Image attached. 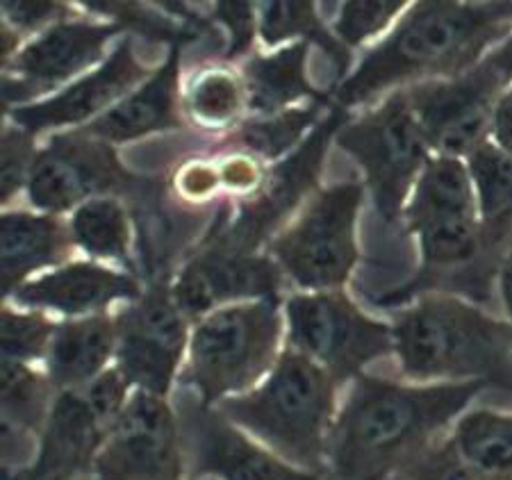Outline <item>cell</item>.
<instances>
[{
  "instance_id": "cell-26",
  "label": "cell",
  "mask_w": 512,
  "mask_h": 480,
  "mask_svg": "<svg viewBox=\"0 0 512 480\" xmlns=\"http://www.w3.org/2000/svg\"><path fill=\"white\" fill-rule=\"evenodd\" d=\"M462 465L487 480H512V415L494 410H469L449 437Z\"/></svg>"
},
{
  "instance_id": "cell-6",
  "label": "cell",
  "mask_w": 512,
  "mask_h": 480,
  "mask_svg": "<svg viewBox=\"0 0 512 480\" xmlns=\"http://www.w3.org/2000/svg\"><path fill=\"white\" fill-rule=\"evenodd\" d=\"M280 299L235 303L196 321L180 390L217 408L221 401L258 387L280 358Z\"/></svg>"
},
{
  "instance_id": "cell-29",
  "label": "cell",
  "mask_w": 512,
  "mask_h": 480,
  "mask_svg": "<svg viewBox=\"0 0 512 480\" xmlns=\"http://www.w3.org/2000/svg\"><path fill=\"white\" fill-rule=\"evenodd\" d=\"M71 237L82 251L96 258L121 260L135 269L130 260L132 228L126 210L112 198H94L80 205L71 219Z\"/></svg>"
},
{
  "instance_id": "cell-18",
  "label": "cell",
  "mask_w": 512,
  "mask_h": 480,
  "mask_svg": "<svg viewBox=\"0 0 512 480\" xmlns=\"http://www.w3.org/2000/svg\"><path fill=\"white\" fill-rule=\"evenodd\" d=\"M146 66L132 53V41L123 39L101 69L92 76L78 80L76 85L64 89L60 96L44 103H26L12 107L10 117L21 130L37 135L69 123H82L96 117L98 112L117 101L130 87L146 78Z\"/></svg>"
},
{
  "instance_id": "cell-32",
  "label": "cell",
  "mask_w": 512,
  "mask_h": 480,
  "mask_svg": "<svg viewBox=\"0 0 512 480\" xmlns=\"http://www.w3.org/2000/svg\"><path fill=\"white\" fill-rule=\"evenodd\" d=\"M57 324L39 312H16L3 308L0 312V351L3 360L30 364L46 360Z\"/></svg>"
},
{
  "instance_id": "cell-30",
  "label": "cell",
  "mask_w": 512,
  "mask_h": 480,
  "mask_svg": "<svg viewBox=\"0 0 512 480\" xmlns=\"http://www.w3.org/2000/svg\"><path fill=\"white\" fill-rule=\"evenodd\" d=\"M472 173L481 219L487 226L512 230V155L487 139L465 157Z\"/></svg>"
},
{
  "instance_id": "cell-9",
  "label": "cell",
  "mask_w": 512,
  "mask_h": 480,
  "mask_svg": "<svg viewBox=\"0 0 512 480\" xmlns=\"http://www.w3.org/2000/svg\"><path fill=\"white\" fill-rule=\"evenodd\" d=\"M346 123L349 110L335 103L330 105L317 128L278 167L262 176L258 192L246 198L235 214L228 208L217 210L205 242H217L239 253L258 251V246L276 233L287 214L296 210L301 198L317 187L328 144Z\"/></svg>"
},
{
  "instance_id": "cell-25",
  "label": "cell",
  "mask_w": 512,
  "mask_h": 480,
  "mask_svg": "<svg viewBox=\"0 0 512 480\" xmlns=\"http://www.w3.org/2000/svg\"><path fill=\"white\" fill-rule=\"evenodd\" d=\"M305 41L287 46L283 51L267 57H253L242 66L246 107L255 117L285 112L289 103L301 98H324L310 85L305 76V57H308Z\"/></svg>"
},
{
  "instance_id": "cell-24",
  "label": "cell",
  "mask_w": 512,
  "mask_h": 480,
  "mask_svg": "<svg viewBox=\"0 0 512 480\" xmlns=\"http://www.w3.org/2000/svg\"><path fill=\"white\" fill-rule=\"evenodd\" d=\"M73 237L60 221L30 212H7L0 219V283L12 296L32 271L60 264Z\"/></svg>"
},
{
  "instance_id": "cell-11",
  "label": "cell",
  "mask_w": 512,
  "mask_h": 480,
  "mask_svg": "<svg viewBox=\"0 0 512 480\" xmlns=\"http://www.w3.org/2000/svg\"><path fill=\"white\" fill-rule=\"evenodd\" d=\"M510 85L485 57L458 78L428 80L403 91L431 153L465 160L490 139L494 110Z\"/></svg>"
},
{
  "instance_id": "cell-5",
  "label": "cell",
  "mask_w": 512,
  "mask_h": 480,
  "mask_svg": "<svg viewBox=\"0 0 512 480\" xmlns=\"http://www.w3.org/2000/svg\"><path fill=\"white\" fill-rule=\"evenodd\" d=\"M337 390L340 387L317 362L285 349L258 387L221 401L217 410L280 460L326 476Z\"/></svg>"
},
{
  "instance_id": "cell-14",
  "label": "cell",
  "mask_w": 512,
  "mask_h": 480,
  "mask_svg": "<svg viewBox=\"0 0 512 480\" xmlns=\"http://www.w3.org/2000/svg\"><path fill=\"white\" fill-rule=\"evenodd\" d=\"M185 451L176 408L162 396L135 390L103 442L94 480H183Z\"/></svg>"
},
{
  "instance_id": "cell-41",
  "label": "cell",
  "mask_w": 512,
  "mask_h": 480,
  "mask_svg": "<svg viewBox=\"0 0 512 480\" xmlns=\"http://www.w3.org/2000/svg\"><path fill=\"white\" fill-rule=\"evenodd\" d=\"M80 480H94V478H92V476H87V478H80Z\"/></svg>"
},
{
  "instance_id": "cell-13",
  "label": "cell",
  "mask_w": 512,
  "mask_h": 480,
  "mask_svg": "<svg viewBox=\"0 0 512 480\" xmlns=\"http://www.w3.org/2000/svg\"><path fill=\"white\" fill-rule=\"evenodd\" d=\"M183 437L185 465L194 478L214 480H330L280 460L267 446L251 440L217 408L180 390L173 403Z\"/></svg>"
},
{
  "instance_id": "cell-3",
  "label": "cell",
  "mask_w": 512,
  "mask_h": 480,
  "mask_svg": "<svg viewBox=\"0 0 512 480\" xmlns=\"http://www.w3.org/2000/svg\"><path fill=\"white\" fill-rule=\"evenodd\" d=\"M512 32V3L421 0L335 91V105L358 107L387 89L458 78ZM399 91V89H396Z\"/></svg>"
},
{
  "instance_id": "cell-33",
  "label": "cell",
  "mask_w": 512,
  "mask_h": 480,
  "mask_svg": "<svg viewBox=\"0 0 512 480\" xmlns=\"http://www.w3.org/2000/svg\"><path fill=\"white\" fill-rule=\"evenodd\" d=\"M408 7L406 0H351L344 3L335 21V32L342 44L358 48L385 28Z\"/></svg>"
},
{
  "instance_id": "cell-7",
  "label": "cell",
  "mask_w": 512,
  "mask_h": 480,
  "mask_svg": "<svg viewBox=\"0 0 512 480\" xmlns=\"http://www.w3.org/2000/svg\"><path fill=\"white\" fill-rule=\"evenodd\" d=\"M335 142L365 171L378 217L387 226L403 219L412 189L433 157L406 91H394L374 112L346 123Z\"/></svg>"
},
{
  "instance_id": "cell-38",
  "label": "cell",
  "mask_w": 512,
  "mask_h": 480,
  "mask_svg": "<svg viewBox=\"0 0 512 480\" xmlns=\"http://www.w3.org/2000/svg\"><path fill=\"white\" fill-rule=\"evenodd\" d=\"M490 139L501 151L512 155V85L503 91L497 110H494Z\"/></svg>"
},
{
  "instance_id": "cell-4",
  "label": "cell",
  "mask_w": 512,
  "mask_h": 480,
  "mask_svg": "<svg viewBox=\"0 0 512 480\" xmlns=\"http://www.w3.org/2000/svg\"><path fill=\"white\" fill-rule=\"evenodd\" d=\"M401 374L417 385L483 383L512 394V326L453 294H421L392 321Z\"/></svg>"
},
{
  "instance_id": "cell-35",
  "label": "cell",
  "mask_w": 512,
  "mask_h": 480,
  "mask_svg": "<svg viewBox=\"0 0 512 480\" xmlns=\"http://www.w3.org/2000/svg\"><path fill=\"white\" fill-rule=\"evenodd\" d=\"M37 160L35 148H32V135L19 126L3 132V203L19 192L21 187H28V178L32 164Z\"/></svg>"
},
{
  "instance_id": "cell-40",
  "label": "cell",
  "mask_w": 512,
  "mask_h": 480,
  "mask_svg": "<svg viewBox=\"0 0 512 480\" xmlns=\"http://www.w3.org/2000/svg\"><path fill=\"white\" fill-rule=\"evenodd\" d=\"M499 289H501V299L503 305H506V312H508V321L512 326V255L506 264V269H503L501 278H499Z\"/></svg>"
},
{
  "instance_id": "cell-2",
  "label": "cell",
  "mask_w": 512,
  "mask_h": 480,
  "mask_svg": "<svg viewBox=\"0 0 512 480\" xmlns=\"http://www.w3.org/2000/svg\"><path fill=\"white\" fill-rule=\"evenodd\" d=\"M403 223L419 242V273L378 296L381 308L431 292L467 296L472 303L490 299L494 280L501 278L512 255V230L483 223L465 160L431 157L403 210Z\"/></svg>"
},
{
  "instance_id": "cell-28",
  "label": "cell",
  "mask_w": 512,
  "mask_h": 480,
  "mask_svg": "<svg viewBox=\"0 0 512 480\" xmlns=\"http://www.w3.org/2000/svg\"><path fill=\"white\" fill-rule=\"evenodd\" d=\"M258 30L267 46H276L280 41L301 37L305 44H315L333 62L335 80H340L349 71L351 55L340 39H335L319 21L315 3L305 0H276L267 3L260 12Z\"/></svg>"
},
{
  "instance_id": "cell-36",
  "label": "cell",
  "mask_w": 512,
  "mask_h": 480,
  "mask_svg": "<svg viewBox=\"0 0 512 480\" xmlns=\"http://www.w3.org/2000/svg\"><path fill=\"white\" fill-rule=\"evenodd\" d=\"M214 19L228 30V48L226 60H237L253 44V35L258 23H255V10L253 3H244V0H221L214 10Z\"/></svg>"
},
{
  "instance_id": "cell-39",
  "label": "cell",
  "mask_w": 512,
  "mask_h": 480,
  "mask_svg": "<svg viewBox=\"0 0 512 480\" xmlns=\"http://www.w3.org/2000/svg\"><path fill=\"white\" fill-rule=\"evenodd\" d=\"M487 60L494 64V69H497L503 78L512 82V32L506 41H501V44L487 55Z\"/></svg>"
},
{
  "instance_id": "cell-34",
  "label": "cell",
  "mask_w": 512,
  "mask_h": 480,
  "mask_svg": "<svg viewBox=\"0 0 512 480\" xmlns=\"http://www.w3.org/2000/svg\"><path fill=\"white\" fill-rule=\"evenodd\" d=\"M78 392L82 394V399L87 401L89 410H92L98 424H101L105 433L110 435V430L117 424L121 412L126 410V405L130 401L132 385L128 383V378L121 374L119 367H110Z\"/></svg>"
},
{
  "instance_id": "cell-42",
  "label": "cell",
  "mask_w": 512,
  "mask_h": 480,
  "mask_svg": "<svg viewBox=\"0 0 512 480\" xmlns=\"http://www.w3.org/2000/svg\"><path fill=\"white\" fill-rule=\"evenodd\" d=\"M412 480H419V478H412Z\"/></svg>"
},
{
  "instance_id": "cell-31",
  "label": "cell",
  "mask_w": 512,
  "mask_h": 480,
  "mask_svg": "<svg viewBox=\"0 0 512 480\" xmlns=\"http://www.w3.org/2000/svg\"><path fill=\"white\" fill-rule=\"evenodd\" d=\"M246 105L244 82H239L233 73L212 69L194 78L187 91V110L192 117L212 126L230 123L239 117Z\"/></svg>"
},
{
  "instance_id": "cell-21",
  "label": "cell",
  "mask_w": 512,
  "mask_h": 480,
  "mask_svg": "<svg viewBox=\"0 0 512 480\" xmlns=\"http://www.w3.org/2000/svg\"><path fill=\"white\" fill-rule=\"evenodd\" d=\"M180 51V46H171L167 62L151 80L82 130L107 144H126L151 132L183 128L185 121L178 114Z\"/></svg>"
},
{
  "instance_id": "cell-10",
  "label": "cell",
  "mask_w": 512,
  "mask_h": 480,
  "mask_svg": "<svg viewBox=\"0 0 512 480\" xmlns=\"http://www.w3.org/2000/svg\"><path fill=\"white\" fill-rule=\"evenodd\" d=\"M360 182H342L315 196L287 233L269 246L274 262L303 289L335 292L358 262L355 219L362 203Z\"/></svg>"
},
{
  "instance_id": "cell-1",
  "label": "cell",
  "mask_w": 512,
  "mask_h": 480,
  "mask_svg": "<svg viewBox=\"0 0 512 480\" xmlns=\"http://www.w3.org/2000/svg\"><path fill=\"white\" fill-rule=\"evenodd\" d=\"M487 387L403 385L360 376L337 412L328 446L330 480H412L435 442Z\"/></svg>"
},
{
  "instance_id": "cell-23",
  "label": "cell",
  "mask_w": 512,
  "mask_h": 480,
  "mask_svg": "<svg viewBox=\"0 0 512 480\" xmlns=\"http://www.w3.org/2000/svg\"><path fill=\"white\" fill-rule=\"evenodd\" d=\"M3 462L5 474L28 467L30 446L41 437L55 403V387L46 374H39L23 362L3 360Z\"/></svg>"
},
{
  "instance_id": "cell-37",
  "label": "cell",
  "mask_w": 512,
  "mask_h": 480,
  "mask_svg": "<svg viewBox=\"0 0 512 480\" xmlns=\"http://www.w3.org/2000/svg\"><path fill=\"white\" fill-rule=\"evenodd\" d=\"M3 14L16 30L30 32L51 23L53 19H64L69 7L62 3H48V0H5Z\"/></svg>"
},
{
  "instance_id": "cell-12",
  "label": "cell",
  "mask_w": 512,
  "mask_h": 480,
  "mask_svg": "<svg viewBox=\"0 0 512 480\" xmlns=\"http://www.w3.org/2000/svg\"><path fill=\"white\" fill-rule=\"evenodd\" d=\"M117 367L132 390L167 399L189 349V319L169 283H151L117 314Z\"/></svg>"
},
{
  "instance_id": "cell-22",
  "label": "cell",
  "mask_w": 512,
  "mask_h": 480,
  "mask_svg": "<svg viewBox=\"0 0 512 480\" xmlns=\"http://www.w3.org/2000/svg\"><path fill=\"white\" fill-rule=\"evenodd\" d=\"M117 339V317L105 312L57 324L46 353V376L55 392H78L107 371V362L117 358Z\"/></svg>"
},
{
  "instance_id": "cell-16",
  "label": "cell",
  "mask_w": 512,
  "mask_h": 480,
  "mask_svg": "<svg viewBox=\"0 0 512 480\" xmlns=\"http://www.w3.org/2000/svg\"><path fill=\"white\" fill-rule=\"evenodd\" d=\"M280 287L283 271L274 260L203 242L180 269L171 294L187 319L201 321L228 301L269 299Z\"/></svg>"
},
{
  "instance_id": "cell-17",
  "label": "cell",
  "mask_w": 512,
  "mask_h": 480,
  "mask_svg": "<svg viewBox=\"0 0 512 480\" xmlns=\"http://www.w3.org/2000/svg\"><path fill=\"white\" fill-rule=\"evenodd\" d=\"M123 28L119 23L62 21L16 53L5 64L3 101H32L55 89L76 73L92 66L103 55L105 44Z\"/></svg>"
},
{
  "instance_id": "cell-27",
  "label": "cell",
  "mask_w": 512,
  "mask_h": 480,
  "mask_svg": "<svg viewBox=\"0 0 512 480\" xmlns=\"http://www.w3.org/2000/svg\"><path fill=\"white\" fill-rule=\"evenodd\" d=\"M328 105L326 98H315L305 107H292V110L269 114V117H251L239 123L221 146L239 148L262 160H276L301 142L305 132L317 128V119L324 114Z\"/></svg>"
},
{
  "instance_id": "cell-8",
  "label": "cell",
  "mask_w": 512,
  "mask_h": 480,
  "mask_svg": "<svg viewBox=\"0 0 512 480\" xmlns=\"http://www.w3.org/2000/svg\"><path fill=\"white\" fill-rule=\"evenodd\" d=\"M285 314L289 349L317 362L337 387L365 376L371 362L394 353L392 324L371 319L342 292L292 296Z\"/></svg>"
},
{
  "instance_id": "cell-19",
  "label": "cell",
  "mask_w": 512,
  "mask_h": 480,
  "mask_svg": "<svg viewBox=\"0 0 512 480\" xmlns=\"http://www.w3.org/2000/svg\"><path fill=\"white\" fill-rule=\"evenodd\" d=\"M144 294L135 276L98 267L92 262H73L32 283H23L12 299L21 308L53 310L64 317H94L114 301H137Z\"/></svg>"
},
{
  "instance_id": "cell-20",
  "label": "cell",
  "mask_w": 512,
  "mask_h": 480,
  "mask_svg": "<svg viewBox=\"0 0 512 480\" xmlns=\"http://www.w3.org/2000/svg\"><path fill=\"white\" fill-rule=\"evenodd\" d=\"M132 203V221H135V242L139 253V269L144 278L151 283H169V269L192 237L205 223L212 226L205 212L185 210L171 203L167 189L160 180L144 178L135 192L130 194Z\"/></svg>"
},
{
  "instance_id": "cell-15",
  "label": "cell",
  "mask_w": 512,
  "mask_h": 480,
  "mask_svg": "<svg viewBox=\"0 0 512 480\" xmlns=\"http://www.w3.org/2000/svg\"><path fill=\"white\" fill-rule=\"evenodd\" d=\"M142 182L144 178L123 169L112 144L80 130L53 137L37 153L28 178V198L39 210L66 212L85 205L92 196H130Z\"/></svg>"
}]
</instances>
